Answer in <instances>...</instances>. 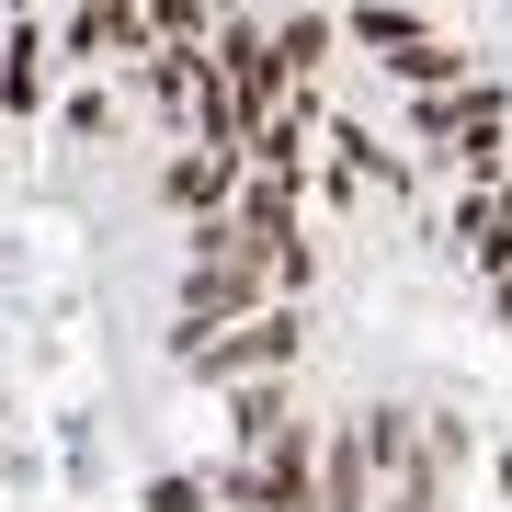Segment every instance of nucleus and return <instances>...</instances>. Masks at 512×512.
Segmentation results:
<instances>
[{"instance_id":"f257e3e1","label":"nucleus","mask_w":512,"mask_h":512,"mask_svg":"<svg viewBox=\"0 0 512 512\" xmlns=\"http://www.w3.org/2000/svg\"><path fill=\"white\" fill-rule=\"evenodd\" d=\"M285 353H296V319H285V308H251L228 342H183V365H194L205 387H239V376H274Z\"/></svg>"},{"instance_id":"7ed1b4c3","label":"nucleus","mask_w":512,"mask_h":512,"mask_svg":"<svg viewBox=\"0 0 512 512\" xmlns=\"http://www.w3.org/2000/svg\"><path fill=\"white\" fill-rule=\"evenodd\" d=\"M148 512H205V490H194V478H160V490H148Z\"/></svg>"},{"instance_id":"f03ea898","label":"nucleus","mask_w":512,"mask_h":512,"mask_svg":"<svg viewBox=\"0 0 512 512\" xmlns=\"http://www.w3.org/2000/svg\"><path fill=\"white\" fill-rule=\"evenodd\" d=\"M160 194L183 205V217H217V205L239 194V148H183V160L160 171Z\"/></svg>"}]
</instances>
